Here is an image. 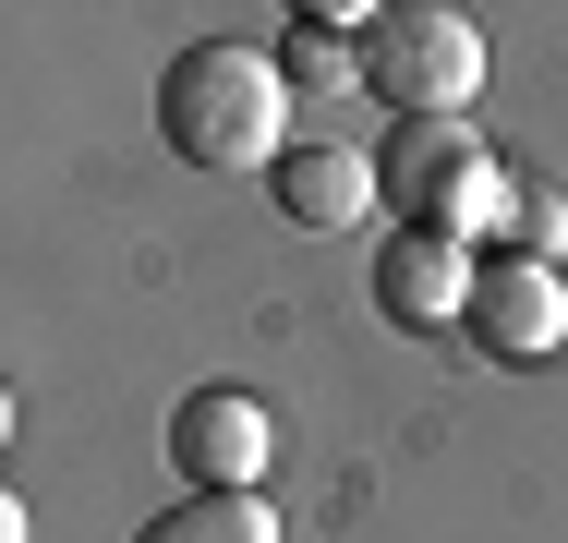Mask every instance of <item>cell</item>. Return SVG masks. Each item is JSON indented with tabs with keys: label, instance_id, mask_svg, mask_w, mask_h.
I'll use <instances>...</instances> for the list:
<instances>
[{
	"label": "cell",
	"instance_id": "obj_8",
	"mask_svg": "<svg viewBox=\"0 0 568 543\" xmlns=\"http://www.w3.org/2000/svg\"><path fill=\"white\" fill-rule=\"evenodd\" d=\"M133 543H278V508H266V495H182V508H158Z\"/></svg>",
	"mask_w": 568,
	"mask_h": 543
},
{
	"label": "cell",
	"instance_id": "obj_7",
	"mask_svg": "<svg viewBox=\"0 0 568 543\" xmlns=\"http://www.w3.org/2000/svg\"><path fill=\"white\" fill-rule=\"evenodd\" d=\"M278 217L291 229H351V217L375 206V157L363 145H339V133H303V145H278Z\"/></svg>",
	"mask_w": 568,
	"mask_h": 543
},
{
	"label": "cell",
	"instance_id": "obj_10",
	"mask_svg": "<svg viewBox=\"0 0 568 543\" xmlns=\"http://www.w3.org/2000/svg\"><path fill=\"white\" fill-rule=\"evenodd\" d=\"M0 543H37V532H24V495H12V483H0Z\"/></svg>",
	"mask_w": 568,
	"mask_h": 543
},
{
	"label": "cell",
	"instance_id": "obj_1",
	"mask_svg": "<svg viewBox=\"0 0 568 543\" xmlns=\"http://www.w3.org/2000/svg\"><path fill=\"white\" fill-rule=\"evenodd\" d=\"M278 121H291V73L242 37H194L158 73V133L194 170H278Z\"/></svg>",
	"mask_w": 568,
	"mask_h": 543
},
{
	"label": "cell",
	"instance_id": "obj_2",
	"mask_svg": "<svg viewBox=\"0 0 568 543\" xmlns=\"http://www.w3.org/2000/svg\"><path fill=\"white\" fill-rule=\"evenodd\" d=\"M375 206L399 217V229L471 242L484 217H508V182H496V157H484L471 121H399V133L375 145Z\"/></svg>",
	"mask_w": 568,
	"mask_h": 543
},
{
	"label": "cell",
	"instance_id": "obj_4",
	"mask_svg": "<svg viewBox=\"0 0 568 543\" xmlns=\"http://www.w3.org/2000/svg\"><path fill=\"white\" fill-rule=\"evenodd\" d=\"M266 459H278V411L242 399V387H194V399L170 411V471H182L194 495H254Z\"/></svg>",
	"mask_w": 568,
	"mask_h": 543
},
{
	"label": "cell",
	"instance_id": "obj_5",
	"mask_svg": "<svg viewBox=\"0 0 568 543\" xmlns=\"http://www.w3.org/2000/svg\"><path fill=\"white\" fill-rule=\"evenodd\" d=\"M375 315L412 326V338H448V326H471V242L387 229V242H375Z\"/></svg>",
	"mask_w": 568,
	"mask_h": 543
},
{
	"label": "cell",
	"instance_id": "obj_9",
	"mask_svg": "<svg viewBox=\"0 0 568 543\" xmlns=\"http://www.w3.org/2000/svg\"><path fill=\"white\" fill-rule=\"evenodd\" d=\"M557 242H568L557 194H508V254H520V266H557Z\"/></svg>",
	"mask_w": 568,
	"mask_h": 543
},
{
	"label": "cell",
	"instance_id": "obj_11",
	"mask_svg": "<svg viewBox=\"0 0 568 543\" xmlns=\"http://www.w3.org/2000/svg\"><path fill=\"white\" fill-rule=\"evenodd\" d=\"M0 447H12V387H0Z\"/></svg>",
	"mask_w": 568,
	"mask_h": 543
},
{
	"label": "cell",
	"instance_id": "obj_6",
	"mask_svg": "<svg viewBox=\"0 0 568 543\" xmlns=\"http://www.w3.org/2000/svg\"><path fill=\"white\" fill-rule=\"evenodd\" d=\"M471 338H484L496 362L568 350V278L557 266H520V254H484V266H471Z\"/></svg>",
	"mask_w": 568,
	"mask_h": 543
},
{
	"label": "cell",
	"instance_id": "obj_3",
	"mask_svg": "<svg viewBox=\"0 0 568 543\" xmlns=\"http://www.w3.org/2000/svg\"><path fill=\"white\" fill-rule=\"evenodd\" d=\"M363 85L399 109V121H459L484 98V24L448 0H387L363 24Z\"/></svg>",
	"mask_w": 568,
	"mask_h": 543
}]
</instances>
